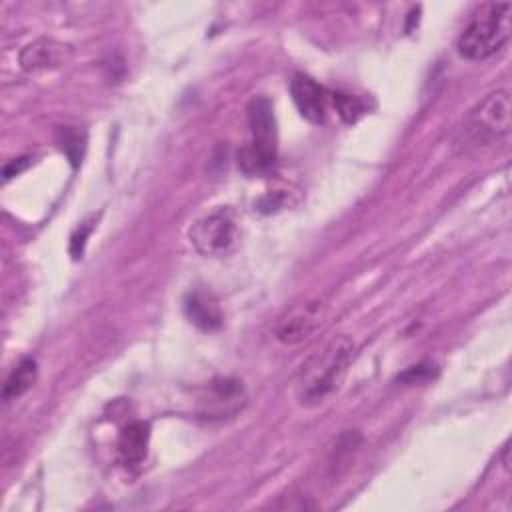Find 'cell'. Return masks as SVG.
Wrapping results in <instances>:
<instances>
[{"mask_svg": "<svg viewBox=\"0 0 512 512\" xmlns=\"http://www.w3.org/2000/svg\"><path fill=\"white\" fill-rule=\"evenodd\" d=\"M352 356L354 342L348 336H336L312 354L304 362L296 382V396L300 404L318 406L330 398L344 382Z\"/></svg>", "mask_w": 512, "mask_h": 512, "instance_id": "1", "label": "cell"}, {"mask_svg": "<svg viewBox=\"0 0 512 512\" xmlns=\"http://www.w3.org/2000/svg\"><path fill=\"white\" fill-rule=\"evenodd\" d=\"M334 106L340 114V118L348 124L356 122L364 114V102L358 96L352 94H334Z\"/></svg>", "mask_w": 512, "mask_h": 512, "instance_id": "12", "label": "cell"}, {"mask_svg": "<svg viewBox=\"0 0 512 512\" xmlns=\"http://www.w3.org/2000/svg\"><path fill=\"white\" fill-rule=\"evenodd\" d=\"M512 4L486 2L474 14L458 38V52L466 60H486L510 38Z\"/></svg>", "mask_w": 512, "mask_h": 512, "instance_id": "3", "label": "cell"}, {"mask_svg": "<svg viewBox=\"0 0 512 512\" xmlns=\"http://www.w3.org/2000/svg\"><path fill=\"white\" fill-rule=\"evenodd\" d=\"M436 372V366L430 364V362H420L416 366H410L402 376L400 380L402 382H408V384H418V382H424V380H430Z\"/></svg>", "mask_w": 512, "mask_h": 512, "instance_id": "14", "label": "cell"}, {"mask_svg": "<svg viewBox=\"0 0 512 512\" xmlns=\"http://www.w3.org/2000/svg\"><path fill=\"white\" fill-rule=\"evenodd\" d=\"M36 374H38L36 362H34L32 358H22V360L12 368V372L8 374V378H6V382H4V388H2V396H4L6 400L22 396L24 392H28V390L34 386Z\"/></svg>", "mask_w": 512, "mask_h": 512, "instance_id": "11", "label": "cell"}, {"mask_svg": "<svg viewBox=\"0 0 512 512\" xmlns=\"http://www.w3.org/2000/svg\"><path fill=\"white\" fill-rule=\"evenodd\" d=\"M190 242L202 256L218 258L234 250L238 242V222L230 208H218L198 218L188 230Z\"/></svg>", "mask_w": 512, "mask_h": 512, "instance_id": "4", "label": "cell"}, {"mask_svg": "<svg viewBox=\"0 0 512 512\" xmlns=\"http://www.w3.org/2000/svg\"><path fill=\"white\" fill-rule=\"evenodd\" d=\"M184 314L196 328H200L204 332L220 330L224 324V316H222L218 302L202 290H194L186 296Z\"/></svg>", "mask_w": 512, "mask_h": 512, "instance_id": "9", "label": "cell"}, {"mask_svg": "<svg viewBox=\"0 0 512 512\" xmlns=\"http://www.w3.org/2000/svg\"><path fill=\"white\" fill-rule=\"evenodd\" d=\"M290 204L292 202H290V192L288 190H270L264 196H260L254 206L262 214H274L278 210L288 208Z\"/></svg>", "mask_w": 512, "mask_h": 512, "instance_id": "13", "label": "cell"}, {"mask_svg": "<svg viewBox=\"0 0 512 512\" xmlns=\"http://www.w3.org/2000/svg\"><path fill=\"white\" fill-rule=\"evenodd\" d=\"M292 100L302 114L312 124H322L326 118V94L324 88L310 76L298 72L290 80Z\"/></svg>", "mask_w": 512, "mask_h": 512, "instance_id": "8", "label": "cell"}, {"mask_svg": "<svg viewBox=\"0 0 512 512\" xmlns=\"http://www.w3.org/2000/svg\"><path fill=\"white\" fill-rule=\"evenodd\" d=\"M150 428L146 422H130L122 428L118 438V456L126 468H138L148 454Z\"/></svg>", "mask_w": 512, "mask_h": 512, "instance_id": "10", "label": "cell"}, {"mask_svg": "<svg viewBox=\"0 0 512 512\" xmlns=\"http://www.w3.org/2000/svg\"><path fill=\"white\" fill-rule=\"evenodd\" d=\"M326 320V304L322 300H306L290 306L274 324V336L282 344H300L322 328Z\"/></svg>", "mask_w": 512, "mask_h": 512, "instance_id": "6", "label": "cell"}, {"mask_svg": "<svg viewBox=\"0 0 512 512\" xmlns=\"http://www.w3.org/2000/svg\"><path fill=\"white\" fill-rule=\"evenodd\" d=\"M250 144L240 148L238 166L248 176H260L272 170L278 152V130L274 106L266 96H254L246 108Z\"/></svg>", "mask_w": 512, "mask_h": 512, "instance_id": "2", "label": "cell"}, {"mask_svg": "<svg viewBox=\"0 0 512 512\" xmlns=\"http://www.w3.org/2000/svg\"><path fill=\"white\" fill-rule=\"evenodd\" d=\"M510 96L504 90L488 94L468 116L466 136L474 144L498 140L510 132Z\"/></svg>", "mask_w": 512, "mask_h": 512, "instance_id": "5", "label": "cell"}, {"mask_svg": "<svg viewBox=\"0 0 512 512\" xmlns=\"http://www.w3.org/2000/svg\"><path fill=\"white\" fill-rule=\"evenodd\" d=\"M74 56V48L68 42L54 38H38L20 50L18 62L26 72H40L60 68Z\"/></svg>", "mask_w": 512, "mask_h": 512, "instance_id": "7", "label": "cell"}, {"mask_svg": "<svg viewBox=\"0 0 512 512\" xmlns=\"http://www.w3.org/2000/svg\"><path fill=\"white\" fill-rule=\"evenodd\" d=\"M26 166H28V158H18V160L14 158L10 164H6V166H4L2 174H4V178H12V176L20 174Z\"/></svg>", "mask_w": 512, "mask_h": 512, "instance_id": "15", "label": "cell"}]
</instances>
